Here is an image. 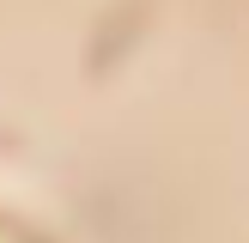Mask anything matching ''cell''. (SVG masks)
Returning a JSON list of instances; mask_svg holds the SVG:
<instances>
[{"instance_id":"cell-1","label":"cell","mask_w":249,"mask_h":243,"mask_svg":"<svg viewBox=\"0 0 249 243\" xmlns=\"http://www.w3.org/2000/svg\"><path fill=\"white\" fill-rule=\"evenodd\" d=\"M0 243H31L24 231H12V225H0Z\"/></svg>"}]
</instances>
